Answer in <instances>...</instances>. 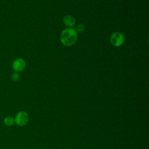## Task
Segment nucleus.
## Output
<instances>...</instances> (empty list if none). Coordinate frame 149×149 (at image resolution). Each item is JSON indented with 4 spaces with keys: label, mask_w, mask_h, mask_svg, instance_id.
<instances>
[{
    "label": "nucleus",
    "mask_w": 149,
    "mask_h": 149,
    "mask_svg": "<svg viewBox=\"0 0 149 149\" xmlns=\"http://www.w3.org/2000/svg\"><path fill=\"white\" fill-rule=\"evenodd\" d=\"M77 32L73 29L67 28L64 29L61 35V41L65 46H71L77 40Z\"/></svg>",
    "instance_id": "obj_1"
},
{
    "label": "nucleus",
    "mask_w": 149,
    "mask_h": 149,
    "mask_svg": "<svg viewBox=\"0 0 149 149\" xmlns=\"http://www.w3.org/2000/svg\"><path fill=\"white\" fill-rule=\"evenodd\" d=\"M29 121L28 113L23 111H19L15 118V122L19 126H25Z\"/></svg>",
    "instance_id": "obj_2"
},
{
    "label": "nucleus",
    "mask_w": 149,
    "mask_h": 149,
    "mask_svg": "<svg viewBox=\"0 0 149 149\" xmlns=\"http://www.w3.org/2000/svg\"><path fill=\"white\" fill-rule=\"evenodd\" d=\"M111 44L115 46L119 47L123 44L124 42L125 38L123 35L120 32H115L112 34L111 36Z\"/></svg>",
    "instance_id": "obj_3"
},
{
    "label": "nucleus",
    "mask_w": 149,
    "mask_h": 149,
    "mask_svg": "<svg viewBox=\"0 0 149 149\" xmlns=\"http://www.w3.org/2000/svg\"><path fill=\"white\" fill-rule=\"evenodd\" d=\"M26 67V62L22 58L16 59L12 63V68L16 72H20Z\"/></svg>",
    "instance_id": "obj_4"
},
{
    "label": "nucleus",
    "mask_w": 149,
    "mask_h": 149,
    "mask_svg": "<svg viewBox=\"0 0 149 149\" xmlns=\"http://www.w3.org/2000/svg\"><path fill=\"white\" fill-rule=\"evenodd\" d=\"M63 21L65 24H66L67 26H69V27L73 26L76 22L75 19L70 15H66L64 16L63 19Z\"/></svg>",
    "instance_id": "obj_5"
},
{
    "label": "nucleus",
    "mask_w": 149,
    "mask_h": 149,
    "mask_svg": "<svg viewBox=\"0 0 149 149\" xmlns=\"http://www.w3.org/2000/svg\"><path fill=\"white\" fill-rule=\"evenodd\" d=\"M4 124L7 126H12L14 125L15 122V118L10 116H6L3 119Z\"/></svg>",
    "instance_id": "obj_6"
},
{
    "label": "nucleus",
    "mask_w": 149,
    "mask_h": 149,
    "mask_svg": "<svg viewBox=\"0 0 149 149\" xmlns=\"http://www.w3.org/2000/svg\"><path fill=\"white\" fill-rule=\"evenodd\" d=\"M19 77H20L19 74L16 72L12 73V74H11V79L14 81H17L19 79Z\"/></svg>",
    "instance_id": "obj_7"
},
{
    "label": "nucleus",
    "mask_w": 149,
    "mask_h": 149,
    "mask_svg": "<svg viewBox=\"0 0 149 149\" xmlns=\"http://www.w3.org/2000/svg\"><path fill=\"white\" fill-rule=\"evenodd\" d=\"M84 30V26L83 24H80L77 26L76 29V32L77 31V32L81 33V32H83Z\"/></svg>",
    "instance_id": "obj_8"
}]
</instances>
